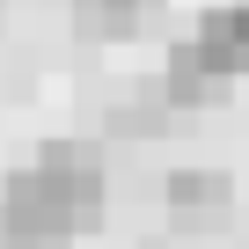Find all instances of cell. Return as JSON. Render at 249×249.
<instances>
[{
    "label": "cell",
    "mask_w": 249,
    "mask_h": 249,
    "mask_svg": "<svg viewBox=\"0 0 249 249\" xmlns=\"http://www.w3.org/2000/svg\"><path fill=\"white\" fill-rule=\"evenodd\" d=\"M154 15V0H73V22L88 37H132Z\"/></svg>",
    "instance_id": "5"
},
{
    "label": "cell",
    "mask_w": 249,
    "mask_h": 249,
    "mask_svg": "<svg viewBox=\"0 0 249 249\" xmlns=\"http://www.w3.org/2000/svg\"><path fill=\"white\" fill-rule=\"evenodd\" d=\"M161 205H169V220H183V227H213V220L234 205V183H227V169L183 161V169L161 176Z\"/></svg>",
    "instance_id": "3"
},
{
    "label": "cell",
    "mask_w": 249,
    "mask_h": 249,
    "mask_svg": "<svg viewBox=\"0 0 249 249\" xmlns=\"http://www.w3.org/2000/svg\"><path fill=\"white\" fill-rule=\"evenodd\" d=\"M191 44L205 52V66H220L227 81H242V73H249V0L205 8V15H198V30H191Z\"/></svg>",
    "instance_id": "4"
},
{
    "label": "cell",
    "mask_w": 249,
    "mask_h": 249,
    "mask_svg": "<svg viewBox=\"0 0 249 249\" xmlns=\"http://www.w3.org/2000/svg\"><path fill=\"white\" fill-rule=\"evenodd\" d=\"M103 213V147L95 140H44L30 169L0 191V249H66Z\"/></svg>",
    "instance_id": "1"
},
{
    "label": "cell",
    "mask_w": 249,
    "mask_h": 249,
    "mask_svg": "<svg viewBox=\"0 0 249 249\" xmlns=\"http://www.w3.org/2000/svg\"><path fill=\"white\" fill-rule=\"evenodd\" d=\"M227 73L220 66H205V52L183 37V44H169V59H161V81H154V95L169 103V110H213V103H227Z\"/></svg>",
    "instance_id": "2"
}]
</instances>
